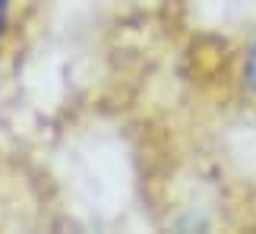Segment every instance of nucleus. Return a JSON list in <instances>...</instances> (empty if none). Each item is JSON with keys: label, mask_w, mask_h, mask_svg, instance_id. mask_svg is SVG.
I'll return each mask as SVG.
<instances>
[{"label": "nucleus", "mask_w": 256, "mask_h": 234, "mask_svg": "<svg viewBox=\"0 0 256 234\" xmlns=\"http://www.w3.org/2000/svg\"><path fill=\"white\" fill-rule=\"evenodd\" d=\"M244 80H247L250 92L256 95V42L250 44V51H247V60H244Z\"/></svg>", "instance_id": "f257e3e1"}, {"label": "nucleus", "mask_w": 256, "mask_h": 234, "mask_svg": "<svg viewBox=\"0 0 256 234\" xmlns=\"http://www.w3.org/2000/svg\"><path fill=\"white\" fill-rule=\"evenodd\" d=\"M4 19H6V0H0V28H4Z\"/></svg>", "instance_id": "f03ea898"}]
</instances>
